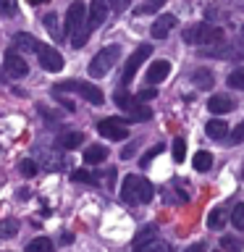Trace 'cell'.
Masks as SVG:
<instances>
[{
	"label": "cell",
	"instance_id": "6",
	"mask_svg": "<svg viewBox=\"0 0 244 252\" xmlns=\"http://www.w3.org/2000/svg\"><path fill=\"white\" fill-rule=\"evenodd\" d=\"M150 55H152V45L150 42H145V45H139L137 50H134L131 55H129V61H126V66H123V76H121V84H131V79H134V74L139 71V66L145 63Z\"/></svg>",
	"mask_w": 244,
	"mask_h": 252
},
{
	"label": "cell",
	"instance_id": "4",
	"mask_svg": "<svg viewBox=\"0 0 244 252\" xmlns=\"http://www.w3.org/2000/svg\"><path fill=\"white\" fill-rule=\"evenodd\" d=\"M55 90H58V92H76V94H82L90 105H102V102H105V94L100 92V87L87 84V82H76V79H68V82L58 84Z\"/></svg>",
	"mask_w": 244,
	"mask_h": 252
},
{
	"label": "cell",
	"instance_id": "39",
	"mask_svg": "<svg viewBox=\"0 0 244 252\" xmlns=\"http://www.w3.org/2000/svg\"><path fill=\"white\" fill-rule=\"evenodd\" d=\"M155 97H157V90H155V87L139 90V94H137V100H139V102H147V100H155Z\"/></svg>",
	"mask_w": 244,
	"mask_h": 252
},
{
	"label": "cell",
	"instance_id": "38",
	"mask_svg": "<svg viewBox=\"0 0 244 252\" xmlns=\"http://www.w3.org/2000/svg\"><path fill=\"white\" fill-rule=\"evenodd\" d=\"M16 13V0H0V16H13Z\"/></svg>",
	"mask_w": 244,
	"mask_h": 252
},
{
	"label": "cell",
	"instance_id": "12",
	"mask_svg": "<svg viewBox=\"0 0 244 252\" xmlns=\"http://www.w3.org/2000/svg\"><path fill=\"white\" fill-rule=\"evenodd\" d=\"M173 27H176V16H173V13H163L160 19L150 27V34H152L155 39H165V37L171 34Z\"/></svg>",
	"mask_w": 244,
	"mask_h": 252
},
{
	"label": "cell",
	"instance_id": "16",
	"mask_svg": "<svg viewBox=\"0 0 244 252\" xmlns=\"http://www.w3.org/2000/svg\"><path fill=\"white\" fill-rule=\"evenodd\" d=\"M205 134H208L210 139H223L228 134V124L223 118H210V121L205 124Z\"/></svg>",
	"mask_w": 244,
	"mask_h": 252
},
{
	"label": "cell",
	"instance_id": "14",
	"mask_svg": "<svg viewBox=\"0 0 244 252\" xmlns=\"http://www.w3.org/2000/svg\"><path fill=\"white\" fill-rule=\"evenodd\" d=\"M234 108H236V102L228 97V94H213L208 100V110L215 116H226V113H231Z\"/></svg>",
	"mask_w": 244,
	"mask_h": 252
},
{
	"label": "cell",
	"instance_id": "29",
	"mask_svg": "<svg viewBox=\"0 0 244 252\" xmlns=\"http://www.w3.org/2000/svg\"><path fill=\"white\" fill-rule=\"evenodd\" d=\"M42 24H45V29L50 32V37H53V39H58V37H61V29H58V16H55V13H47L45 19H42Z\"/></svg>",
	"mask_w": 244,
	"mask_h": 252
},
{
	"label": "cell",
	"instance_id": "42",
	"mask_svg": "<svg viewBox=\"0 0 244 252\" xmlns=\"http://www.w3.org/2000/svg\"><path fill=\"white\" fill-rule=\"evenodd\" d=\"M126 5H129V0H113V8H116L118 13H121V11H126Z\"/></svg>",
	"mask_w": 244,
	"mask_h": 252
},
{
	"label": "cell",
	"instance_id": "26",
	"mask_svg": "<svg viewBox=\"0 0 244 252\" xmlns=\"http://www.w3.org/2000/svg\"><path fill=\"white\" fill-rule=\"evenodd\" d=\"M137 252H171V250H168V244L160 242V239H150L145 244H139Z\"/></svg>",
	"mask_w": 244,
	"mask_h": 252
},
{
	"label": "cell",
	"instance_id": "15",
	"mask_svg": "<svg viewBox=\"0 0 244 252\" xmlns=\"http://www.w3.org/2000/svg\"><path fill=\"white\" fill-rule=\"evenodd\" d=\"M84 145V134L82 131H63L58 134V139H55V147L58 150H76V147H82Z\"/></svg>",
	"mask_w": 244,
	"mask_h": 252
},
{
	"label": "cell",
	"instance_id": "41",
	"mask_svg": "<svg viewBox=\"0 0 244 252\" xmlns=\"http://www.w3.org/2000/svg\"><path fill=\"white\" fill-rule=\"evenodd\" d=\"M134 155H137V142H129V145L123 147L121 158H123V160H129V158H134Z\"/></svg>",
	"mask_w": 244,
	"mask_h": 252
},
{
	"label": "cell",
	"instance_id": "48",
	"mask_svg": "<svg viewBox=\"0 0 244 252\" xmlns=\"http://www.w3.org/2000/svg\"><path fill=\"white\" fill-rule=\"evenodd\" d=\"M163 3H165V0H163Z\"/></svg>",
	"mask_w": 244,
	"mask_h": 252
},
{
	"label": "cell",
	"instance_id": "28",
	"mask_svg": "<svg viewBox=\"0 0 244 252\" xmlns=\"http://www.w3.org/2000/svg\"><path fill=\"white\" fill-rule=\"evenodd\" d=\"M228 87H234V90H244V66H239V68H234L231 74H228Z\"/></svg>",
	"mask_w": 244,
	"mask_h": 252
},
{
	"label": "cell",
	"instance_id": "11",
	"mask_svg": "<svg viewBox=\"0 0 244 252\" xmlns=\"http://www.w3.org/2000/svg\"><path fill=\"white\" fill-rule=\"evenodd\" d=\"M108 11H110V0H92V3H90V11H87L90 29L102 27V21L108 19Z\"/></svg>",
	"mask_w": 244,
	"mask_h": 252
},
{
	"label": "cell",
	"instance_id": "2",
	"mask_svg": "<svg viewBox=\"0 0 244 252\" xmlns=\"http://www.w3.org/2000/svg\"><path fill=\"white\" fill-rule=\"evenodd\" d=\"M184 39L189 45H202V47H210V45H218L223 42L226 34L220 27H213V24H194V27L184 29Z\"/></svg>",
	"mask_w": 244,
	"mask_h": 252
},
{
	"label": "cell",
	"instance_id": "8",
	"mask_svg": "<svg viewBox=\"0 0 244 252\" xmlns=\"http://www.w3.org/2000/svg\"><path fill=\"white\" fill-rule=\"evenodd\" d=\"M87 24V5L82 0H74L68 5V13H66V34H74Z\"/></svg>",
	"mask_w": 244,
	"mask_h": 252
},
{
	"label": "cell",
	"instance_id": "21",
	"mask_svg": "<svg viewBox=\"0 0 244 252\" xmlns=\"http://www.w3.org/2000/svg\"><path fill=\"white\" fill-rule=\"evenodd\" d=\"M192 165H194V171H200V173H205V171H210V168H213V155L208 153V150H200V153L194 155V160H192Z\"/></svg>",
	"mask_w": 244,
	"mask_h": 252
},
{
	"label": "cell",
	"instance_id": "32",
	"mask_svg": "<svg viewBox=\"0 0 244 252\" xmlns=\"http://www.w3.org/2000/svg\"><path fill=\"white\" fill-rule=\"evenodd\" d=\"M231 223H234V228L244 231V202H239V205L231 210Z\"/></svg>",
	"mask_w": 244,
	"mask_h": 252
},
{
	"label": "cell",
	"instance_id": "20",
	"mask_svg": "<svg viewBox=\"0 0 244 252\" xmlns=\"http://www.w3.org/2000/svg\"><path fill=\"white\" fill-rule=\"evenodd\" d=\"M223 226H226L223 208H213L210 216H208V228H210V231H223Z\"/></svg>",
	"mask_w": 244,
	"mask_h": 252
},
{
	"label": "cell",
	"instance_id": "13",
	"mask_svg": "<svg viewBox=\"0 0 244 252\" xmlns=\"http://www.w3.org/2000/svg\"><path fill=\"white\" fill-rule=\"evenodd\" d=\"M171 74V61H155V63H150V68H147V84H160L165 76Z\"/></svg>",
	"mask_w": 244,
	"mask_h": 252
},
{
	"label": "cell",
	"instance_id": "35",
	"mask_svg": "<svg viewBox=\"0 0 244 252\" xmlns=\"http://www.w3.org/2000/svg\"><path fill=\"white\" fill-rule=\"evenodd\" d=\"M160 153H163V145H155L152 150H147V153L142 155V160H139V165H142V168H147V165L152 163V160H155V158L160 155Z\"/></svg>",
	"mask_w": 244,
	"mask_h": 252
},
{
	"label": "cell",
	"instance_id": "22",
	"mask_svg": "<svg viewBox=\"0 0 244 252\" xmlns=\"http://www.w3.org/2000/svg\"><path fill=\"white\" fill-rule=\"evenodd\" d=\"M27 252H55V247L47 236H37V239H31L27 244Z\"/></svg>",
	"mask_w": 244,
	"mask_h": 252
},
{
	"label": "cell",
	"instance_id": "47",
	"mask_svg": "<svg viewBox=\"0 0 244 252\" xmlns=\"http://www.w3.org/2000/svg\"><path fill=\"white\" fill-rule=\"evenodd\" d=\"M242 34H244V27H242Z\"/></svg>",
	"mask_w": 244,
	"mask_h": 252
},
{
	"label": "cell",
	"instance_id": "25",
	"mask_svg": "<svg viewBox=\"0 0 244 252\" xmlns=\"http://www.w3.org/2000/svg\"><path fill=\"white\" fill-rule=\"evenodd\" d=\"M113 102H116V105L121 108V110H129V108L134 105V102H137V97H131V94L126 92V90H116V94H113Z\"/></svg>",
	"mask_w": 244,
	"mask_h": 252
},
{
	"label": "cell",
	"instance_id": "33",
	"mask_svg": "<svg viewBox=\"0 0 244 252\" xmlns=\"http://www.w3.org/2000/svg\"><path fill=\"white\" fill-rule=\"evenodd\" d=\"M37 171H39V168H37V163H34V160H21V163H19V173H21L24 179L37 176Z\"/></svg>",
	"mask_w": 244,
	"mask_h": 252
},
{
	"label": "cell",
	"instance_id": "34",
	"mask_svg": "<svg viewBox=\"0 0 244 252\" xmlns=\"http://www.w3.org/2000/svg\"><path fill=\"white\" fill-rule=\"evenodd\" d=\"M150 239H155V226H145V228H142V231L134 236V244L139 247V244H145V242H150Z\"/></svg>",
	"mask_w": 244,
	"mask_h": 252
},
{
	"label": "cell",
	"instance_id": "19",
	"mask_svg": "<svg viewBox=\"0 0 244 252\" xmlns=\"http://www.w3.org/2000/svg\"><path fill=\"white\" fill-rule=\"evenodd\" d=\"M126 113H129V121H150V118H152V110H150L147 105H142L139 100L134 102Z\"/></svg>",
	"mask_w": 244,
	"mask_h": 252
},
{
	"label": "cell",
	"instance_id": "44",
	"mask_svg": "<svg viewBox=\"0 0 244 252\" xmlns=\"http://www.w3.org/2000/svg\"><path fill=\"white\" fill-rule=\"evenodd\" d=\"M186 252H205V244H202V242H197V244H192V247H189Z\"/></svg>",
	"mask_w": 244,
	"mask_h": 252
},
{
	"label": "cell",
	"instance_id": "17",
	"mask_svg": "<svg viewBox=\"0 0 244 252\" xmlns=\"http://www.w3.org/2000/svg\"><path fill=\"white\" fill-rule=\"evenodd\" d=\"M108 158V147H102V145H90L84 150V163L87 165H97L102 163Z\"/></svg>",
	"mask_w": 244,
	"mask_h": 252
},
{
	"label": "cell",
	"instance_id": "31",
	"mask_svg": "<svg viewBox=\"0 0 244 252\" xmlns=\"http://www.w3.org/2000/svg\"><path fill=\"white\" fill-rule=\"evenodd\" d=\"M71 179L74 181H84V184H97V176H94L92 171H84V168H76L71 173Z\"/></svg>",
	"mask_w": 244,
	"mask_h": 252
},
{
	"label": "cell",
	"instance_id": "40",
	"mask_svg": "<svg viewBox=\"0 0 244 252\" xmlns=\"http://www.w3.org/2000/svg\"><path fill=\"white\" fill-rule=\"evenodd\" d=\"M242 142H244V121L231 131V145H242Z\"/></svg>",
	"mask_w": 244,
	"mask_h": 252
},
{
	"label": "cell",
	"instance_id": "30",
	"mask_svg": "<svg viewBox=\"0 0 244 252\" xmlns=\"http://www.w3.org/2000/svg\"><path fill=\"white\" fill-rule=\"evenodd\" d=\"M173 160H176V163H181V160H184V158H186V142L184 139H181V137H176V139H173Z\"/></svg>",
	"mask_w": 244,
	"mask_h": 252
},
{
	"label": "cell",
	"instance_id": "3",
	"mask_svg": "<svg viewBox=\"0 0 244 252\" xmlns=\"http://www.w3.org/2000/svg\"><path fill=\"white\" fill-rule=\"evenodd\" d=\"M118 58H121V47H118V45H108V47H102V50H100V53L90 61V76H94V79L105 76L108 71L118 63Z\"/></svg>",
	"mask_w": 244,
	"mask_h": 252
},
{
	"label": "cell",
	"instance_id": "10",
	"mask_svg": "<svg viewBox=\"0 0 244 252\" xmlns=\"http://www.w3.org/2000/svg\"><path fill=\"white\" fill-rule=\"evenodd\" d=\"M3 66H5V74L11 76V79H24V76L29 74L27 61H24L19 53H13V50L5 53V63H3Z\"/></svg>",
	"mask_w": 244,
	"mask_h": 252
},
{
	"label": "cell",
	"instance_id": "43",
	"mask_svg": "<svg viewBox=\"0 0 244 252\" xmlns=\"http://www.w3.org/2000/svg\"><path fill=\"white\" fill-rule=\"evenodd\" d=\"M16 200H29V189H19V192H16Z\"/></svg>",
	"mask_w": 244,
	"mask_h": 252
},
{
	"label": "cell",
	"instance_id": "9",
	"mask_svg": "<svg viewBox=\"0 0 244 252\" xmlns=\"http://www.w3.org/2000/svg\"><path fill=\"white\" fill-rule=\"evenodd\" d=\"M37 55H39V66H42L45 71H50V74H58V71L63 68V58H61V53L55 50V47L39 45L37 47Z\"/></svg>",
	"mask_w": 244,
	"mask_h": 252
},
{
	"label": "cell",
	"instance_id": "27",
	"mask_svg": "<svg viewBox=\"0 0 244 252\" xmlns=\"http://www.w3.org/2000/svg\"><path fill=\"white\" fill-rule=\"evenodd\" d=\"M90 34H92L90 24H84V27L79 29V32H74V34H71V39H74V42H71V45H74L76 50H79V47H84V45H87V39H90Z\"/></svg>",
	"mask_w": 244,
	"mask_h": 252
},
{
	"label": "cell",
	"instance_id": "1",
	"mask_svg": "<svg viewBox=\"0 0 244 252\" xmlns=\"http://www.w3.org/2000/svg\"><path fill=\"white\" fill-rule=\"evenodd\" d=\"M155 197V189L147 179L137 176V173H129L121 184V200L126 205H145Z\"/></svg>",
	"mask_w": 244,
	"mask_h": 252
},
{
	"label": "cell",
	"instance_id": "7",
	"mask_svg": "<svg viewBox=\"0 0 244 252\" xmlns=\"http://www.w3.org/2000/svg\"><path fill=\"white\" fill-rule=\"evenodd\" d=\"M97 131L105 139L121 142V139L129 137V121H126V118H102V121L97 124Z\"/></svg>",
	"mask_w": 244,
	"mask_h": 252
},
{
	"label": "cell",
	"instance_id": "5",
	"mask_svg": "<svg viewBox=\"0 0 244 252\" xmlns=\"http://www.w3.org/2000/svg\"><path fill=\"white\" fill-rule=\"evenodd\" d=\"M205 58H220V61H244V42H218L210 47H202Z\"/></svg>",
	"mask_w": 244,
	"mask_h": 252
},
{
	"label": "cell",
	"instance_id": "24",
	"mask_svg": "<svg viewBox=\"0 0 244 252\" xmlns=\"http://www.w3.org/2000/svg\"><path fill=\"white\" fill-rule=\"evenodd\" d=\"M16 231H19V220L16 218H5L0 223V239H13Z\"/></svg>",
	"mask_w": 244,
	"mask_h": 252
},
{
	"label": "cell",
	"instance_id": "45",
	"mask_svg": "<svg viewBox=\"0 0 244 252\" xmlns=\"http://www.w3.org/2000/svg\"><path fill=\"white\" fill-rule=\"evenodd\" d=\"M61 242H63V244H71V242H74V236H71V234H63Z\"/></svg>",
	"mask_w": 244,
	"mask_h": 252
},
{
	"label": "cell",
	"instance_id": "37",
	"mask_svg": "<svg viewBox=\"0 0 244 252\" xmlns=\"http://www.w3.org/2000/svg\"><path fill=\"white\" fill-rule=\"evenodd\" d=\"M220 247L228 250V252H239L242 250V242L234 239V236H223V239H220Z\"/></svg>",
	"mask_w": 244,
	"mask_h": 252
},
{
	"label": "cell",
	"instance_id": "36",
	"mask_svg": "<svg viewBox=\"0 0 244 252\" xmlns=\"http://www.w3.org/2000/svg\"><path fill=\"white\" fill-rule=\"evenodd\" d=\"M160 5H163V0H152V3L137 5V8H134V13H137V16H145V13H155L157 8H160Z\"/></svg>",
	"mask_w": 244,
	"mask_h": 252
},
{
	"label": "cell",
	"instance_id": "23",
	"mask_svg": "<svg viewBox=\"0 0 244 252\" xmlns=\"http://www.w3.org/2000/svg\"><path fill=\"white\" fill-rule=\"evenodd\" d=\"M13 42H16V47H21V50H34L37 53V47H39V42L31 34H24V32H19V34H13Z\"/></svg>",
	"mask_w": 244,
	"mask_h": 252
},
{
	"label": "cell",
	"instance_id": "46",
	"mask_svg": "<svg viewBox=\"0 0 244 252\" xmlns=\"http://www.w3.org/2000/svg\"><path fill=\"white\" fill-rule=\"evenodd\" d=\"M31 5H39V3H47V0H29Z\"/></svg>",
	"mask_w": 244,
	"mask_h": 252
},
{
	"label": "cell",
	"instance_id": "18",
	"mask_svg": "<svg viewBox=\"0 0 244 252\" xmlns=\"http://www.w3.org/2000/svg\"><path fill=\"white\" fill-rule=\"evenodd\" d=\"M192 84L197 87V90H210L213 87V74L208 68H194L192 71Z\"/></svg>",
	"mask_w": 244,
	"mask_h": 252
}]
</instances>
